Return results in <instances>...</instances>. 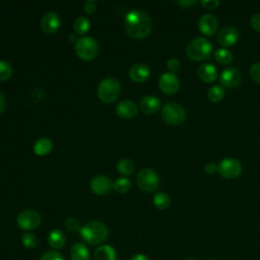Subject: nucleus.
Instances as JSON below:
<instances>
[{
  "mask_svg": "<svg viewBox=\"0 0 260 260\" xmlns=\"http://www.w3.org/2000/svg\"><path fill=\"white\" fill-rule=\"evenodd\" d=\"M117 171L123 176H131L135 171V165L129 158H122L117 164Z\"/></svg>",
  "mask_w": 260,
  "mask_h": 260,
  "instance_id": "obj_24",
  "label": "nucleus"
},
{
  "mask_svg": "<svg viewBox=\"0 0 260 260\" xmlns=\"http://www.w3.org/2000/svg\"><path fill=\"white\" fill-rule=\"evenodd\" d=\"M53 149V142L46 137L40 138L34 144V152L39 156H44Z\"/></svg>",
  "mask_w": 260,
  "mask_h": 260,
  "instance_id": "obj_23",
  "label": "nucleus"
},
{
  "mask_svg": "<svg viewBox=\"0 0 260 260\" xmlns=\"http://www.w3.org/2000/svg\"><path fill=\"white\" fill-rule=\"evenodd\" d=\"M5 109V98L4 95L0 92V115L2 114V112Z\"/></svg>",
  "mask_w": 260,
  "mask_h": 260,
  "instance_id": "obj_41",
  "label": "nucleus"
},
{
  "mask_svg": "<svg viewBox=\"0 0 260 260\" xmlns=\"http://www.w3.org/2000/svg\"><path fill=\"white\" fill-rule=\"evenodd\" d=\"M61 25V20L59 15L56 12L49 11L46 14H44L42 21H41V26L44 32L52 35L55 34Z\"/></svg>",
  "mask_w": 260,
  "mask_h": 260,
  "instance_id": "obj_14",
  "label": "nucleus"
},
{
  "mask_svg": "<svg viewBox=\"0 0 260 260\" xmlns=\"http://www.w3.org/2000/svg\"><path fill=\"white\" fill-rule=\"evenodd\" d=\"M90 189L96 195H107L113 189V183L108 176L99 175L91 180Z\"/></svg>",
  "mask_w": 260,
  "mask_h": 260,
  "instance_id": "obj_12",
  "label": "nucleus"
},
{
  "mask_svg": "<svg viewBox=\"0 0 260 260\" xmlns=\"http://www.w3.org/2000/svg\"><path fill=\"white\" fill-rule=\"evenodd\" d=\"M136 183L141 190L145 192H153L157 190L159 186V178L154 170L144 168L136 175Z\"/></svg>",
  "mask_w": 260,
  "mask_h": 260,
  "instance_id": "obj_7",
  "label": "nucleus"
},
{
  "mask_svg": "<svg viewBox=\"0 0 260 260\" xmlns=\"http://www.w3.org/2000/svg\"><path fill=\"white\" fill-rule=\"evenodd\" d=\"M167 67H168V69L170 70L171 73H174V72H177L180 69L181 63H180V61L177 58H172V59H170L168 61Z\"/></svg>",
  "mask_w": 260,
  "mask_h": 260,
  "instance_id": "obj_35",
  "label": "nucleus"
},
{
  "mask_svg": "<svg viewBox=\"0 0 260 260\" xmlns=\"http://www.w3.org/2000/svg\"><path fill=\"white\" fill-rule=\"evenodd\" d=\"M199 30L205 36H213L218 28V21L216 17L210 13L203 14L198 22Z\"/></svg>",
  "mask_w": 260,
  "mask_h": 260,
  "instance_id": "obj_15",
  "label": "nucleus"
},
{
  "mask_svg": "<svg viewBox=\"0 0 260 260\" xmlns=\"http://www.w3.org/2000/svg\"><path fill=\"white\" fill-rule=\"evenodd\" d=\"M185 260H196V259L193 258V257H188V258H186Z\"/></svg>",
  "mask_w": 260,
  "mask_h": 260,
  "instance_id": "obj_44",
  "label": "nucleus"
},
{
  "mask_svg": "<svg viewBox=\"0 0 260 260\" xmlns=\"http://www.w3.org/2000/svg\"><path fill=\"white\" fill-rule=\"evenodd\" d=\"M89 251L83 243H75L70 249L71 260H89Z\"/></svg>",
  "mask_w": 260,
  "mask_h": 260,
  "instance_id": "obj_22",
  "label": "nucleus"
},
{
  "mask_svg": "<svg viewBox=\"0 0 260 260\" xmlns=\"http://www.w3.org/2000/svg\"><path fill=\"white\" fill-rule=\"evenodd\" d=\"M95 260H117L116 250L110 245L99 246L93 253Z\"/></svg>",
  "mask_w": 260,
  "mask_h": 260,
  "instance_id": "obj_20",
  "label": "nucleus"
},
{
  "mask_svg": "<svg viewBox=\"0 0 260 260\" xmlns=\"http://www.w3.org/2000/svg\"><path fill=\"white\" fill-rule=\"evenodd\" d=\"M200 3L206 9H215L220 4V2L217 0H202Z\"/></svg>",
  "mask_w": 260,
  "mask_h": 260,
  "instance_id": "obj_36",
  "label": "nucleus"
},
{
  "mask_svg": "<svg viewBox=\"0 0 260 260\" xmlns=\"http://www.w3.org/2000/svg\"><path fill=\"white\" fill-rule=\"evenodd\" d=\"M68 38H69V41H71V42H75V43L77 42V39L75 38V35H73V34H72V35H69Z\"/></svg>",
  "mask_w": 260,
  "mask_h": 260,
  "instance_id": "obj_43",
  "label": "nucleus"
},
{
  "mask_svg": "<svg viewBox=\"0 0 260 260\" xmlns=\"http://www.w3.org/2000/svg\"><path fill=\"white\" fill-rule=\"evenodd\" d=\"M40 260H64L63 256L57 251H48L44 253Z\"/></svg>",
  "mask_w": 260,
  "mask_h": 260,
  "instance_id": "obj_34",
  "label": "nucleus"
},
{
  "mask_svg": "<svg viewBox=\"0 0 260 260\" xmlns=\"http://www.w3.org/2000/svg\"><path fill=\"white\" fill-rule=\"evenodd\" d=\"M195 3H196V1H179V2H177V4H179L181 6H189V5H192Z\"/></svg>",
  "mask_w": 260,
  "mask_h": 260,
  "instance_id": "obj_42",
  "label": "nucleus"
},
{
  "mask_svg": "<svg viewBox=\"0 0 260 260\" xmlns=\"http://www.w3.org/2000/svg\"><path fill=\"white\" fill-rule=\"evenodd\" d=\"M150 75L149 67L144 63H136L131 66L129 70V77L132 81L141 83L148 79Z\"/></svg>",
  "mask_w": 260,
  "mask_h": 260,
  "instance_id": "obj_16",
  "label": "nucleus"
},
{
  "mask_svg": "<svg viewBox=\"0 0 260 260\" xmlns=\"http://www.w3.org/2000/svg\"><path fill=\"white\" fill-rule=\"evenodd\" d=\"M249 74H250V77L252 78L253 81H255L256 83L260 84V63L253 64L250 67Z\"/></svg>",
  "mask_w": 260,
  "mask_h": 260,
  "instance_id": "obj_33",
  "label": "nucleus"
},
{
  "mask_svg": "<svg viewBox=\"0 0 260 260\" xmlns=\"http://www.w3.org/2000/svg\"><path fill=\"white\" fill-rule=\"evenodd\" d=\"M185 109L177 103H168L161 109L162 120L170 125H180L186 120Z\"/></svg>",
  "mask_w": 260,
  "mask_h": 260,
  "instance_id": "obj_6",
  "label": "nucleus"
},
{
  "mask_svg": "<svg viewBox=\"0 0 260 260\" xmlns=\"http://www.w3.org/2000/svg\"><path fill=\"white\" fill-rule=\"evenodd\" d=\"M238 40H239V30L232 25L223 26L217 32V42L223 48L235 45L238 42Z\"/></svg>",
  "mask_w": 260,
  "mask_h": 260,
  "instance_id": "obj_11",
  "label": "nucleus"
},
{
  "mask_svg": "<svg viewBox=\"0 0 260 260\" xmlns=\"http://www.w3.org/2000/svg\"><path fill=\"white\" fill-rule=\"evenodd\" d=\"M121 92L120 82L113 77H108L103 79L98 87L99 99L106 104H111L115 102Z\"/></svg>",
  "mask_w": 260,
  "mask_h": 260,
  "instance_id": "obj_4",
  "label": "nucleus"
},
{
  "mask_svg": "<svg viewBox=\"0 0 260 260\" xmlns=\"http://www.w3.org/2000/svg\"><path fill=\"white\" fill-rule=\"evenodd\" d=\"M140 110L146 115H151L160 108V101L155 95H146L140 101Z\"/></svg>",
  "mask_w": 260,
  "mask_h": 260,
  "instance_id": "obj_18",
  "label": "nucleus"
},
{
  "mask_svg": "<svg viewBox=\"0 0 260 260\" xmlns=\"http://www.w3.org/2000/svg\"><path fill=\"white\" fill-rule=\"evenodd\" d=\"M127 34L136 40L148 37L152 30V20L145 12L134 9L129 11L124 19Z\"/></svg>",
  "mask_w": 260,
  "mask_h": 260,
  "instance_id": "obj_1",
  "label": "nucleus"
},
{
  "mask_svg": "<svg viewBox=\"0 0 260 260\" xmlns=\"http://www.w3.org/2000/svg\"><path fill=\"white\" fill-rule=\"evenodd\" d=\"M158 86L166 94H174L180 88L179 78L171 72L162 73L158 78Z\"/></svg>",
  "mask_w": 260,
  "mask_h": 260,
  "instance_id": "obj_10",
  "label": "nucleus"
},
{
  "mask_svg": "<svg viewBox=\"0 0 260 260\" xmlns=\"http://www.w3.org/2000/svg\"><path fill=\"white\" fill-rule=\"evenodd\" d=\"M42 221L40 213L34 209H25L19 212L16 218L17 225L22 231H32L37 229Z\"/></svg>",
  "mask_w": 260,
  "mask_h": 260,
  "instance_id": "obj_8",
  "label": "nucleus"
},
{
  "mask_svg": "<svg viewBox=\"0 0 260 260\" xmlns=\"http://www.w3.org/2000/svg\"><path fill=\"white\" fill-rule=\"evenodd\" d=\"M95 8H96L95 3L92 2V1H87V2H85L84 6H83V10H84L87 14L93 13V12L95 11Z\"/></svg>",
  "mask_w": 260,
  "mask_h": 260,
  "instance_id": "obj_39",
  "label": "nucleus"
},
{
  "mask_svg": "<svg viewBox=\"0 0 260 260\" xmlns=\"http://www.w3.org/2000/svg\"><path fill=\"white\" fill-rule=\"evenodd\" d=\"M225 91L221 85H213L208 89L207 98L212 103H218L224 98Z\"/></svg>",
  "mask_w": 260,
  "mask_h": 260,
  "instance_id": "obj_26",
  "label": "nucleus"
},
{
  "mask_svg": "<svg viewBox=\"0 0 260 260\" xmlns=\"http://www.w3.org/2000/svg\"><path fill=\"white\" fill-rule=\"evenodd\" d=\"M218 170V166L215 165L214 162H207L205 166H204V171L205 173L209 174V175H213L214 173H216Z\"/></svg>",
  "mask_w": 260,
  "mask_h": 260,
  "instance_id": "obj_38",
  "label": "nucleus"
},
{
  "mask_svg": "<svg viewBox=\"0 0 260 260\" xmlns=\"http://www.w3.org/2000/svg\"><path fill=\"white\" fill-rule=\"evenodd\" d=\"M138 113V108L131 101H122L116 107V114L124 119H132Z\"/></svg>",
  "mask_w": 260,
  "mask_h": 260,
  "instance_id": "obj_17",
  "label": "nucleus"
},
{
  "mask_svg": "<svg viewBox=\"0 0 260 260\" xmlns=\"http://www.w3.org/2000/svg\"><path fill=\"white\" fill-rule=\"evenodd\" d=\"M214 58L217 63L221 65H228L233 61L234 56L232 52L226 48H220L214 52Z\"/></svg>",
  "mask_w": 260,
  "mask_h": 260,
  "instance_id": "obj_25",
  "label": "nucleus"
},
{
  "mask_svg": "<svg viewBox=\"0 0 260 260\" xmlns=\"http://www.w3.org/2000/svg\"><path fill=\"white\" fill-rule=\"evenodd\" d=\"M197 73H198L199 78L202 81L207 82V83L213 82L217 79V70L212 64H209V63L200 65Z\"/></svg>",
  "mask_w": 260,
  "mask_h": 260,
  "instance_id": "obj_19",
  "label": "nucleus"
},
{
  "mask_svg": "<svg viewBox=\"0 0 260 260\" xmlns=\"http://www.w3.org/2000/svg\"><path fill=\"white\" fill-rule=\"evenodd\" d=\"M153 204L158 209H167L171 204V198L167 193L158 192L153 196Z\"/></svg>",
  "mask_w": 260,
  "mask_h": 260,
  "instance_id": "obj_27",
  "label": "nucleus"
},
{
  "mask_svg": "<svg viewBox=\"0 0 260 260\" xmlns=\"http://www.w3.org/2000/svg\"><path fill=\"white\" fill-rule=\"evenodd\" d=\"M75 53L81 60L90 61L99 53V44L91 37H82L75 43Z\"/></svg>",
  "mask_w": 260,
  "mask_h": 260,
  "instance_id": "obj_5",
  "label": "nucleus"
},
{
  "mask_svg": "<svg viewBox=\"0 0 260 260\" xmlns=\"http://www.w3.org/2000/svg\"><path fill=\"white\" fill-rule=\"evenodd\" d=\"M207 260H213V259H207Z\"/></svg>",
  "mask_w": 260,
  "mask_h": 260,
  "instance_id": "obj_45",
  "label": "nucleus"
},
{
  "mask_svg": "<svg viewBox=\"0 0 260 260\" xmlns=\"http://www.w3.org/2000/svg\"><path fill=\"white\" fill-rule=\"evenodd\" d=\"M82 240L89 245H101L109 236V230L105 223L96 220L86 222L80 230Z\"/></svg>",
  "mask_w": 260,
  "mask_h": 260,
  "instance_id": "obj_2",
  "label": "nucleus"
},
{
  "mask_svg": "<svg viewBox=\"0 0 260 260\" xmlns=\"http://www.w3.org/2000/svg\"><path fill=\"white\" fill-rule=\"evenodd\" d=\"M219 81L221 85L228 87V88H233L238 86L241 81H242V74L239 69L231 67L228 69H224L219 76Z\"/></svg>",
  "mask_w": 260,
  "mask_h": 260,
  "instance_id": "obj_13",
  "label": "nucleus"
},
{
  "mask_svg": "<svg viewBox=\"0 0 260 260\" xmlns=\"http://www.w3.org/2000/svg\"><path fill=\"white\" fill-rule=\"evenodd\" d=\"M131 188V182L124 178V177H121V178H117L114 182H113V189L117 192V193H120V194H124L126 192H128Z\"/></svg>",
  "mask_w": 260,
  "mask_h": 260,
  "instance_id": "obj_29",
  "label": "nucleus"
},
{
  "mask_svg": "<svg viewBox=\"0 0 260 260\" xmlns=\"http://www.w3.org/2000/svg\"><path fill=\"white\" fill-rule=\"evenodd\" d=\"M217 172L222 178L232 180L240 176L242 172V165L240 160L234 157H226L219 162Z\"/></svg>",
  "mask_w": 260,
  "mask_h": 260,
  "instance_id": "obj_9",
  "label": "nucleus"
},
{
  "mask_svg": "<svg viewBox=\"0 0 260 260\" xmlns=\"http://www.w3.org/2000/svg\"><path fill=\"white\" fill-rule=\"evenodd\" d=\"M212 44L205 38H195L187 46V56L193 61H202L209 58Z\"/></svg>",
  "mask_w": 260,
  "mask_h": 260,
  "instance_id": "obj_3",
  "label": "nucleus"
},
{
  "mask_svg": "<svg viewBox=\"0 0 260 260\" xmlns=\"http://www.w3.org/2000/svg\"><path fill=\"white\" fill-rule=\"evenodd\" d=\"M12 67L6 61L0 60V81L8 80L12 75Z\"/></svg>",
  "mask_w": 260,
  "mask_h": 260,
  "instance_id": "obj_30",
  "label": "nucleus"
},
{
  "mask_svg": "<svg viewBox=\"0 0 260 260\" xmlns=\"http://www.w3.org/2000/svg\"><path fill=\"white\" fill-rule=\"evenodd\" d=\"M65 228L72 232V233H75V232H80L81 230V226H80V223L78 222L77 219L73 218V217H68L66 220H65Z\"/></svg>",
  "mask_w": 260,
  "mask_h": 260,
  "instance_id": "obj_32",
  "label": "nucleus"
},
{
  "mask_svg": "<svg viewBox=\"0 0 260 260\" xmlns=\"http://www.w3.org/2000/svg\"><path fill=\"white\" fill-rule=\"evenodd\" d=\"M251 26L258 32H260V13H256L251 18Z\"/></svg>",
  "mask_w": 260,
  "mask_h": 260,
  "instance_id": "obj_37",
  "label": "nucleus"
},
{
  "mask_svg": "<svg viewBox=\"0 0 260 260\" xmlns=\"http://www.w3.org/2000/svg\"><path fill=\"white\" fill-rule=\"evenodd\" d=\"M66 243V238L63 232L60 230H53L48 236V244L54 250H59L64 247Z\"/></svg>",
  "mask_w": 260,
  "mask_h": 260,
  "instance_id": "obj_21",
  "label": "nucleus"
},
{
  "mask_svg": "<svg viewBox=\"0 0 260 260\" xmlns=\"http://www.w3.org/2000/svg\"><path fill=\"white\" fill-rule=\"evenodd\" d=\"M21 243L24 247H26L28 249H32L37 246L38 240L34 234L26 232V233L22 234V236H21Z\"/></svg>",
  "mask_w": 260,
  "mask_h": 260,
  "instance_id": "obj_31",
  "label": "nucleus"
},
{
  "mask_svg": "<svg viewBox=\"0 0 260 260\" xmlns=\"http://www.w3.org/2000/svg\"><path fill=\"white\" fill-rule=\"evenodd\" d=\"M130 260H149V258L144 254H135L131 257Z\"/></svg>",
  "mask_w": 260,
  "mask_h": 260,
  "instance_id": "obj_40",
  "label": "nucleus"
},
{
  "mask_svg": "<svg viewBox=\"0 0 260 260\" xmlns=\"http://www.w3.org/2000/svg\"><path fill=\"white\" fill-rule=\"evenodd\" d=\"M89 27H90L89 21L85 17L80 16V17H77L74 20L73 28H74L75 34H77V35H84V34H86L89 30Z\"/></svg>",
  "mask_w": 260,
  "mask_h": 260,
  "instance_id": "obj_28",
  "label": "nucleus"
}]
</instances>
